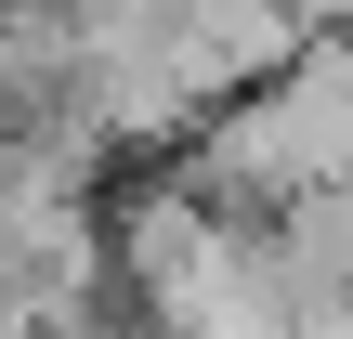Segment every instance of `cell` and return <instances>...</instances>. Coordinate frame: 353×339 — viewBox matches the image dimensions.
<instances>
[{
  "instance_id": "1",
  "label": "cell",
  "mask_w": 353,
  "mask_h": 339,
  "mask_svg": "<svg viewBox=\"0 0 353 339\" xmlns=\"http://www.w3.org/2000/svg\"><path fill=\"white\" fill-rule=\"evenodd\" d=\"M288 13H301V39H314V26H353V0H288Z\"/></svg>"
}]
</instances>
